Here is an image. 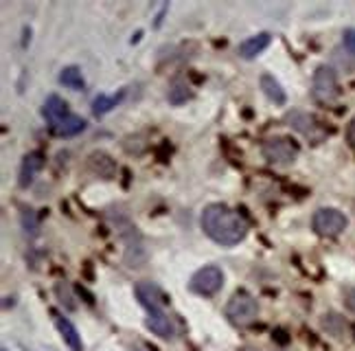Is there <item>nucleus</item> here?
<instances>
[{"label": "nucleus", "mask_w": 355, "mask_h": 351, "mask_svg": "<svg viewBox=\"0 0 355 351\" xmlns=\"http://www.w3.org/2000/svg\"><path fill=\"white\" fill-rule=\"evenodd\" d=\"M259 86H261L263 94L270 99V101H275L277 105H283L285 101H288V94H285L283 86L275 79V75H270V73H263L261 79H259Z\"/></svg>", "instance_id": "nucleus-16"}, {"label": "nucleus", "mask_w": 355, "mask_h": 351, "mask_svg": "<svg viewBox=\"0 0 355 351\" xmlns=\"http://www.w3.org/2000/svg\"><path fill=\"white\" fill-rule=\"evenodd\" d=\"M320 325H322V329L329 334V336H334V339H345L347 336V320L340 316V314H336V312H329V314H324L322 316V320H320Z\"/></svg>", "instance_id": "nucleus-17"}, {"label": "nucleus", "mask_w": 355, "mask_h": 351, "mask_svg": "<svg viewBox=\"0 0 355 351\" xmlns=\"http://www.w3.org/2000/svg\"><path fill=\"white\" fill-rule=\"evenodd\" d=\"M226 318L233 323V325H250V323L257 320L259 316V303L254 296H250L248 292H235L230 296V301L226 303Z\"/></svg>", "instance_id": "nucleus-2"}, {"label": "nucleus", "mask_w": 355, "mask_h": 351, "mask_svg": "<svg viewBox=\"0 0 355 351\" xmlns=\"http://www.w3.org/2000/svg\"><path fill=\"white\" fill-rule=\"evenodd\" d=\"M191 97H193V92H191V88H189L187 84H182V82L173 84L171 90H169V101H171L173 105H180V103L189 101Z\"/></svg>", "instance_id": "nucleus-20"}, {"label": "nucleus", "mask_w": 355, "mask_h": 351, "mask_svg": "<svg viewBox=\"0 0 355 351\" xmlns=\"http://www.w3.org/2000/svg\"><path fill=\"white\" fill-rule=\"evenodd\" d=\"M42 114L49 121V126H53V123H58L60 119H64L66 114H71V110H68V103L62 97H58V94H51V97L44 101Z\"/></svg>", "instance_id": "nucleus-15"}, {"label": "nucleus", "mask_w": 355, "mask_h": 351, "mask_svg": "<svg viewBox=\"0 0 355 351\" xmlns=\"http://www.w3.org/2000/svg\"><path fill=\"white\" fill-rule=\"evenodd\" d=\"M272 42V35L270 33H257L248 40H243V42L239 44L237 53H239V58L243 60H254L257 55H261V53L270 46Z\"/></svg>", "instance_id": "nucleus-13"}, {"label": "nucleus", "mask_w": 355, "mask_h": 351, "mask_svg": "<svg viewBox=\"0 0 355 351\" xmlns=\"http://www.w3.org/2000/svg\"><path fill=\"white\" fill-rule=\"evenodd\" d=\"M300 147L288 137H275L263 143V156L272 165H292L298 158Z\"/></svg>", "instance_id": "nucleus-5"}, {"label": "nucleus", "mask_w": 355, "mask_h": 351, "mask_svg": "<svg viewBox=\"0 0 355 351\" xmlns=\"http://www.w3.org/2000/svg\"><path fill=\"white\" fill-rule=\"evenodd\" d=\"M347 141H349V145L355 150V119H351V123L347 128Z\"/></svg>", "instance_id": "nucleus-24"}, {"label": "nucleus", "mask_w": 355, "mask_h": 351, "mask_svg": "<svg viewBox=\"0 0 355 351\" xmlns=\"http://www.w3.org/2000/svg\"><path fill=\"white\" fill-rule=\"evenodd\" d=\"M224 286V273L217 266H204L191 277L189 288L200 296H213L222 290Z\"/></svg>", "instance_id": "nucleus-7"}, {"label": "nucleus", "mask_w": 355, "mask_h": 351, "mask_svg": "<svg viewBox=\"0 0 355 351\" xmlns=\"http://www.w3.org/2000/svg\"><path fill=\"white\" fill-rule=\"evenodd\" d=\"M44 167V154L42 152H29L22 160V167H20V187L26 189L33 180L35 176L42 171Z\"/></svg>", "instance_id": "nucleus-11"}, {"label": "nucleus", "mask_w": 355, "mask_h": 351, "mask_svg": "<svg viewBox=\"0 0 355 351\" xmlns=\"http://www.w3.org/2000/svg\"><path fill=\"white\" fill-rule=\"evenodd\" d=\"M88 167H90L92 173L101 176V178H114V173H116V163L105 152L90 154L88 156Z\"/></svg>", "instance_id": "nucleus-14"}, {"label": "nucleus", "mask_w": 355, "mask_h": 351, "mask_svg": "<svg viewBox=\"0 0 355 351\" xmlns=\"http://www.w3.org/2000/svg\"><path fill=\"white\" fill-rule=\"evenodd\" d=\"M345 305H347L349 312H353V314H355V288L345 290Z\"/></svg>", "instance_id": "nucleus-22"}, {"label": "nucleus", "mask_w": 355, "mask_h": 351, "mask_svg": "<svg viewBox=\"0 0 355 351\" xmlns=\"http://www.w3.org/2000/svg\"><path fill=\"white\" fill-rule=\"evenodd\" d=\"M22 226H24V231L31 233V235H37L40 233V224L35 220V213L33 211H24L22 213Z\"/></svg>", "instance_id": "nucleus-21"}, {"label": "nucleus", "mask_w": 355, "mask_h": 351, "mask_svg": "<svg viewBox=\"0 0 355 351\" xmlns=\"http://www.w3.org/2000/svg\"><path fill=\"white\" fill-rule=\"evenodd\" d=\"M285 123H288L294 132L303 134V137L313 145L322 143L327 137V130L320 126V121L305 110H290L288 114H285Z\"/></svg>", "instance_id": "nucleus-4"}, {"label": "nucleus", "mask_w": 355, "mask_h": 351, "mask_svg": "<svg viewBox=\"0 0 355 351\" xmlns=\"http://www.w3.org/2000/svg\"><path fill=\"white\" fill-rule=\"evenodd\" d=\"M136 299L141 301V305L147 309V312H160L167 303L165 292H162L152 281H143L136 286Z\"/></svg>", "instance_id": "nucleus-8"}, {"label": "nucleus", "mask_w": 355, "mask_h": 351, "mask_svg": "<svg viewBox=\"0 0 355 351\" xmlns=\"http://www.w3.org/2000/svg\"><path fill=\"white\" fill-rule=\"evenodd\" d=\"M55 292H58V296H60V299H62V303H64V299H66V307L68 309H75V303H73V296L71 294H64V290H62V286H60V283H58V286H55Z\"/></svg>", "instance_id": "nucleus-23"}, {"label": "nucleus", "mask_w": 355, "mask_h": 351, "mask_svg": "<svg viewBox=\"0 0 355 351\" xmlns=\"http://www.w3.org/2000/svg\"><path fill=\"white\" fill-rule=\"evenodd\" d=\"M200 226L220 246H237L248 235L245 220L226 205H209L200 215Z\"/></svg>", "instance_id": "nucleus-1"}, {"label": "nucleus", "mask_w": 355, "mask_h": 351, "mask_svg": "<svg viewBox=\"0 0 355 351\" xmlns=\"http://www.w3.org/2000/svg\"><path fill=\"white\" fill-rule=\"evenodd\" d=\"M53 320H55V327L62 334L64 343L71 347V351H84V343H81V336H79L77 327L73 325L71 320H68L64 314L55 312V309H53Z\"/></svg>", "instance_id": "nucleus-10"}, {"label": "nucleus", "mask_w": 355, "mask_h": 351, "mask_svg": "<svg viewBox=\"0 0 355 351\" xmlns=\"http://www.w3.org/2000/svg\"><path fill=\"white\" fill-rule=\"evenodd\" d=\"M347 224H349L347 215L343 211H338V209H318L316 213H313V218H311L313 231H316L318 235H322V237L340 235L347 228Z\"/></svg>", "instance_id": "nucleus-6"}, {"label": "nucleus", "mask_w": 355, "mask_h": 351, "mask_svg": "<svg viewBox=\"0 0 355 351\" xmlns=\"http://www.w3.org/2000/svg\"><path fill=\"white\" fill-rule=\"evenodd\" d=\"M311 94L318 103H334L340 97V82L331 66H318L313 73Z\"/></svg>", "instance_id": "nucleus-3"}, {"label": "nucleus", "mask_w": 355, "mask_h": 351, "mask_svg": "<svg viewBox=\"0 0 355 351\" xmlns=\"http://www.w3.org/2000/svg\"><path fill=\"white\" fill-rule=\"evenodd\" d=\"M3 351H7V349H3Z\"/></svg>", "instance_id": "nucleus-26"}, {"label": "nucleus", "mask_w": 355, "mask_h": 351, "mask_svg": "<svg viewBox=\"0 0 355 351\" xmlns=\"http://www.w3.org/2000/svg\"><path fill=\"white\" fill-rule=\"evenodd\" d=\"M60 84L75 90V92H81L86 88L84 75H81V71L77 69V66H66V69L60 73Z\"/></svg>", "instance_id": "nucleus-18"}, {"label": "nucleus", "mask_w": 355, "mask_h": 351, "mask_svg": "<svg viewBox=\"0 0 355 351\" xmlns=\"http://www.w3.org/2000/svg\"><path fill=\"white\" fill-rule=\"evenodd\" d=\"M345 44H347V49H351L355 53V29L345 33Z\"/></svg>", "instance_id": "nucleus-25"}, {"label": "nucleus", "mask_w": 355, "mask_h": 351, "mask_svg": "<svg viewBox=\"0 0 355 351\" xmlns=\"http://www.w3.org/2000/svg\"><path fill=\"white\" fill-rule=\"evenodd\" d=\"M123 94H125V92H119V94H114V97H107V94H99V97L94 99V103H92L94 114L101 117V114H105V112H110L112 108L119 105V101L123 99Z\"/></svg>", "instance_id": "nucleus-19"}, {"label": "nucleus", "mask_w": 355, "mask_h": 351, "mask_svg": "<svg viewBox=\"0 0 355 351\" xmlns=\"http://www.w3.org/2000/svg\"><path fill=\"white\" fill-rule=\"evenodd\" d=\"M145 325H147L149 332L156 334L158 339H162V341H169V339H173V336H175L173 320L167 316L165 309H160V312H147Z\"/></svg>", "instance_id": "nucleus-9"}, {"label": "nucleus", "mask_w": 355, "mask_h": 351, "mask_svg": "<svg viewBox=\"0 0 355 351\" xmlns=\"http://www.w3.org/2000/svg\"><path fill=\"white\" fill-rule=\"evenodd\" d=\"M51 132L55 134V137H62V139H68V137H77L86 130V119H81L77 114H66L64 119H60L58 123L49 126Z\"/></svg>", "instance_id": "nucleus-12"}]
</instances>
